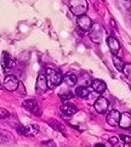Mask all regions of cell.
Returning <instances> with one entry per match:
<instances>
[{
    "label": "cell",
    "mask_w": 131,
    "mask_h": 147,
    "mask_svg": "<svg viewBox=\"0 0 131 147\" xmlns=\"http://www.w3.org/2000/svg\"><path fill=\"white\" fill-rule=\"evenodd\" d=\"M69 9L73 15L75 16L80 17V16H84L86 15V11H87V1L86 0H71L69 3Z\"/></svg>",
    "instance_id": "cell-1"
},
{
    "label": "cell",
    "mask_w": 131,
    "mask_h": 147,
    "mask_svg": "<svg viewBox=\"0 0 131 147\" xmlns=\"http://www.w3.org/2000/svg\"><path fill=\"white\" fill-rule=\"evenodd\" d=\"M46 80H48V86L55 88L63 82V76H62L60 72L51 69V68H48V69H46Z\"/></svg>",
    "instance_id": "cell-2"
},
{
    "label": "cell",
    "mask_w": 131,
    "mask_h": 147,
    "mask_svg": "<svg viewBox=\"0 0 131 147\" xmlns=\"http://www.w3.org/2000/svg\"><path fill=\"white\" fill-rule=\"evenodd\" d=\"M104 36V28L101 24L93 23L90 29V39L96 44H99Z\"/></svg>",
    "instance_id": "cell-3"
},
{
    "label": "cell",
    "mask_w": 131,
    "mask_h": 147,
    "mask_svg": "<svg viewBox=\"0 0 131 147\" xmlns=\"http://www.w3.org/2000/svg\"><path fill=\"white\" fill-rule=\"evenodd\" d=\"M17 131L21 135H26V136H35L39 133V127L35 124H30V125H19L17 127Z\"/></svg>",
    "instance_id": "cell-4"
},
{
    "label": "cell",
    "mask_w": 131,
    "mask_h": 147,
    "mask_svg": "<svg viewBox=\"0 0 131 147\" xmlns=\"http://www.w3.org/2000/svg\"><path fill=\"white\" fill-rule=\"evenodd\" d=\"M23 107L26 109H28L29 112L34 113L35 115H40L41 114V109L39 107V105L36 101H34V100L32 98H28V100H24L23 101Z\"/></svg>",
    "instance_id": "cell-5"
},
{
    "label": "cell",
    "mask_w": 131,
    "mask_h": 147,
    "mask_svg": "<svg viewBox=\"0 0 131 147\" xmlns=\"http://www.w3.org/2000/svg\"><path fill=\"white\" fill-rule=\"evenodd\" d=\"M18 84L19 82L15 76H6V78L4 80V88L9 91H15V90H17Z\"/></svg>",
    "instance_id": "cell-6"
},
{
    "label": "cell",
    "mask_w": 131,
    "mask_h": 147,
    "mask_svg": "<svg viewBox=\"0 0 131 147\" xmlns=\"http://www.w3.org/2000/svg\"><path fill=\"white\" fill-rule=\"evenodd\" d=\"M77 23H78V26H79V28L81 30H84V32H87V30H90L91 27H92V21H91V18L89 17V16H86V15L78 17Z\"/></svg>",
    "instance_id": "cell-7"
},
{
    "label": "cell",
    "mask_w": 131,
    "mask_h": 147,
    "mask_svg": "<svg viewBox=\"0 0 131 147\" xmlns=\"http://www.w3.org/2000/svg\"><path fill=\"white\" fill-rule=\"evenodd\" d=\"M93 107H95V109L98 113L103 114V113L107 112V109L109 107V102H108V100L104 98V97H97L96 102L93 103Z\"/></svg>",
    "instance_id": "cell-8"
},
{
    "label": "cell",
    "mask_w": 131,
    "mask_h": 147,
    "mask_svg": "<svg viewBox=\"0 0 131 147\" xmlns=\"http://www.w3.org/2000/svg\"><path fill=\"white\" fill-rule=\"evenodd\" d=\"M119 120H120V113L117 111V109H112L109 111L107 114V123L112 127H117L119 125Z\"/></svg>",
    "instance_id": "cell-9"
},
{
    "label": "cell",
    "mask_w": 131,
    "mask_h": 147,
    "mask_svg": "<svg viewBox=\"0 0 131 147\" xmlns=\"http://www.w3.org/2000/svg\"><path fill=\"white\" fill-rule=\"evenodd\" d=\"M1 66L4 69H11L15 66V60L10 56L6 51L3 52V56H1Z\"/></svg>",
    "instance_id": "cell-10"
},
{
    "label": "cell",
    "mask_w": 131,
    "mask_h": 147,
    "mask_svg": "<svg viewBox=\"0 0 131 147\" xmlns=\"http://www.w3.org/2000/svg\"><path fill=\"white\" fill-rule=\"evenodd\" d=\"M90 85L92 88V90L95 92H97V94H101V92H103L107 89L106 83H104L103 80H101V79H93V80H91Z\"/></svg>",
    "instance_id": "cell-11"
},
{
    "label": "cell",
    "mask_w": 131,
    "mask_h": 147,
    "mask_svg": "<svg viewBox=\"0 0 131 147\" xmlns=\"http://www.w3.org/2000/svg\"><path fill=\"white\" fill-rule=\"evenodd\" d=\"M107 44L109 46V50L112 51V54L115 56L119 52L120 50V44H119V41L114 38V36H108L107 38Z\"/></svg>",
    "instance_id": "cell-12"
},
{
    "label": "cell",
    "mask_w": 131,
    "mask_h": 147,
    "mask_svg": "<svg viewBox=\"0 0 131 147\" xmlns=\"http://www.w3.org/2000/svg\"><path fill=\"white\" fill-rule=\"evenodd\" d=\"M119 127L123 129H130L131 128V114L130 113H123L120 114Z\"/></svg>",
    "instance_id": "cell-13"
},
{
    "label": "cell",
    "mask_w": 131,
    "mask_h": 147,
    "mask_svg": "<svg viewBox=\"0 0 131 147\" xmlns=\"http://www.w3.org/2000/svg\"><path fill=\"white\" fill-rule=\"evenodd\" d=\"M48 80H46V76L39 74L38 79H36V90L38 91H46L48 89Z\"/></svg>",
    "instance_id": "cell-14"
},
{
    "label": "cell",
    "mask_w": 131,
    "mask_h": 147,
    "mask_svg": "<svg viewBox=\"0 0 131 147\" xmlns=\"http://www.w3.org/2000/svg\"><path fill=\"white\" fill-rule=\"evenodd\" d=\"M61 112L63 113V115H68V117H71V115H73L75 112H77V107L74 106V105L72 103H64L61 106Z\"/></svg>",
    "instance_id": "cell-15"
},
{
    "label": "cell",
    "mask_w": 131,
    "mask_h": 147,
    "mask_svg": "<svg viewBox=\"0 0 131 147\" xmlns=\"http://www.w3.org/2000/svg\"><path fill=\"white\" fill-rule=\"evenodd\" d=\"M75 95L81 98H87V96L90 95V90L87 86H78L75 90Z\"/></svg>",
    "instance_id": "cell-16"
},
{
    "label": "cell",
    "mask_w": 131,
    "mask_h": 147,
    "mask_svg": "<svg viewBox=\"0 0 131 147\" xmlns=\"http://www.w3.org/2000/svg\"><path fill=\"white\" fill-rule=\"evenodd\" d=\"M113 63H114L115 68H117L118 71L123 72V69H124V66H125V63H124V61H123L122 59H120V57H118V56H113Z\"/></svg>",
    "instance_id": "cell-17"
},
{
    "label": "cell",
    "mask_w": 131,
    "mask_h": 147,
    "mask_svg": "<svg viewBox=\"0 0 131 147\" xmlns=\"http://www.w3.org/2000/svg\"><path fill=\"white\" fill-rule=\"evenodd\" d=\"M12 136L10 135V133L5 130H0V142H9V141H12Z\"/></svg>",
    "instance_id": "cell-18"
},
{
    "label": "cell",
    "mask_w": 131,
    "mask_h": 147,
    "mask_svg": "<svg viewBox=\"0 0 131 147\" xmlns=\"http://www.w3.org/2000/svg\"><path fill=\"white\" fill-rule=\"evenodd\" d=\"M49 124H50V127L51 128H54L56 130H58L61 131V133H64V128L62 127V124L60 122H57V120H54V119H50L49 120Z\"/></svg>",
    "instance_id": "cell-19"
},
{
    "label": "cell",
    "mask_w": 131,
    "mask_h": 147,
    "mask_svg": "<svg viewBox=\"0 0 131 147\" xmlns=\"http://www.w3.org/2000/svg\"><path fill=\"white\" fill-rule=\"evenodd\" d=\"M64 82L68 84V85H75L77 82H78V78L75 74H72L71 73V74H67L64 77Z\"/></svg>",
    "instance_id": "cell-20"
},
{
    "label": "cell",
    "mask_w": 131,
    "mask_h": 147,
    "mask_svg": "<svg viewBox=\"0 0 131 147\" xmlns=\"http://www.w3.org/2000/svg\"><path fill=\"white\" fill-rule=\"evenodd\" d=\"M123 73H124L125 77H126L129 80H131V65H130V63H126V65L124 66Z\"/></svg>",
    "instance_id": "cell-21"
},
{
    "label": "cell",
    "mask_w": 131,
    "mask_h": 147,
    "mask_svg": "<svg viewBox=\"0 0 131 147\" xmlns=\"http://www.w3.org/2000/svg\"><path fill=\"white\" fill-rule=\"evenodd\" d=\"M10 118V112L5 108H0V119H6Z\"/></svg>",
    "instance_id": "cell-22"
},
{
    "label": "cell",
    "mask_w": 131,
    "mask_h": 147,
    "mask_svg": "<svg viewBox=\"0 0 131 147\" xmlns=\"http://www.w3.org/2000/svg\"><path fill=\"white\" fill-rule=\"evenodd\" d=\"M61 100H63V101H66V100H69L72 97H74V94L73 92H66V94H62V95H60Z\"/></svg>",
    "instance_id": "cell-23"
},
{
    "label": "cell",
    "mask_w": 131,
    "mask_h": 147,
    "mask_svg": "<svg viewBox=\"0 0 131 147\" xmlns=\"http://www.w3.org/2000/svg\"><path fill=\"white\" fill-rule=\"evenodd\" d=\"M109 142L112 144V146H114V147H120V142H119V139L118 138H115V136H113V138H111L109 139Z\"/></svg>",
    "instance_id": "cell-24"
},
{
    "label": "cell",
    "mask_w": 131,
    "mask_h": 147,
    "mask_svg": "<svg viewBox=\"0 0 131 147\" xmlns=\"http://www.w3.org/2000/svg\"><path fill=\"white\" fill-rule=\"evenodd\" d=\"M120 140H123L124 144H131V136H128V135H125V134L120 135Z\"/></svg>",
    "instance_id": "cell-25"
},
{
    "label": "cell",
    "mask_w": 131,
    "mask_h": 147,
    "mask_svg": "<svg viewBox=\"0 0 131 147\" xmlns=\"http://www.w3.org/2000/svg\"><path fill=\"white\" fill-rule=\"evenodd\" d=\"M17 90L19 91V94H22V95H26V88H24V85H23V83H21V82H19Z\"/></svg>",
    "instance_id": "cell-26"
},
{
    "label": "cell",
    "mask_w": 131,
    "mask_h": 147,
    "mask_svg": "<svg viewBox=\"0 0 131 147\" xmlns=\"http://www.w3.org/2000/svg\"><path fill=\"white\" fill-rule=\"evenodd\" d=\"M95 147H106V146H104L103 144H96V145H95Z\"/></svg>",
    "instance_id": "cell-27"
},
{
    "label": "cell",
    "mask_w": 131,
    "mask_h": 147,
    "mask_svg": "<svg viewBox=\"0 0 131 147\" xmlns=\"http://www.w3.org/2000/svg\"><path fill=\"white\" fill-rule=\"evenodd\" d=\"M1 88H3V86H1V85H0V89H1Z\"/></svg>",
    "instance_id": "cell-28"
},
{
    "label": "cell",
    "mask_w": 131,
    "mask_h": 147,
    "mask_svg": "<svg viewBox=\"0 0 131 147\" xmlns=\"http://www.w3.org/2000/svg\"><path fill=\"white\" fill-rule=\"evenodd\" d=\"M130 89H131V85H130Z\"/></svg>",
    "instance_id": "cell-29"
},
{
    "label": "cell",
    "mask_w": 131,
    "mask_h": 147,
    "mask_svg": "<svg viewBox=\"0 0 131 147\" xmlns=\"http://www.w3.org/2000/svg\"><path fill=\"white\" fill-rule=\"evenodd\" d=\"M130 130H131V128H130Z\"/></svg>",
    "instance_id": "cell-30"
}]
</instances>
